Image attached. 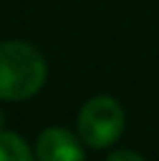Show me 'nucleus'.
I'll return each instance as SVG.
<instances>
[{
	"label": "nucleus",
	"mask_w": 159,
	"mask_h": 161,
	"mask_svg": "<svg viewBox=\"0 0 159 161\" xmlns=\"http://www.w3.org/2000/svg\"><path fill=\"white\" fill-rule=\"evenodd\" d=\"M47 80V63L33 44L0 42V101H28Z\"/></svg>",
	"instance_id": "1"
},
{
	"label": "nucleus",
	"mask_w": 159,
	"mask_h": 161,
	"mask_svg": "<svg viewBox=\"0 0 159 161\" xmlns=\"http://www.w3.org/2000/svg\"><path fill=\"white\" fill-rule=\"evenodd\" d=\"M0 161H33V152L21 136L0 129Z\"/></svg>",
	"instance_id": "4"
},
{
	"label": "nucleus",
	"mask_w": 159,
	"mask_h": 161,
	"mask_svg": "<svg viewBox=\"0 0 159 161\" xmlns=\"http://www.w3.org/2000/svg\"><path fill=\"white\" fill-rule=\"evenodd\" d=\"M0 129H5V119H3V112H0Z\"/></svg>",
	"instance_id": "6"
},
{
	"label": "nucleus",
	"mask_w": 159,
	"mask_h": 161,
	"mask_svg": "<svg viewBox=\"0 0 159 161\" xmlns=\"http://www.w3.org/2000/svg\"><path fill=\"white\" fill-rule=\"evenodd\" d=\"M37 161H84V149L77 136L63 126H49L37 136L35 142Z\"/></svg>",
	"instance_id": "3"
},
{
	"label": "nucleus",
	"mask_w": 159,
	"mask_h": 161,
	"mask_svg": "<svg viewBox=\"0 0 159 161\" xmlns=\"http://www.w3.org/2000/svg\"><path fill=\"white\" fill-rule=\"evenodd\" d=\"M105 161H145L138 152L133 149H117V152H110Z\"/></svg>",
	"instance_id": "5"
},
{
	"label": "nucleus",
	"mask_w": 159,
	"mask_h": 161,
	"mask_svg": "<svg viewBox=\"0 0 159 161\" xmlns=\"http://www.w3.org/2000/svg\"><path fill=\"white\" fill-rule=\"evenodd\" d=\"M124 124H127L124 108L119 105V101L105 93L89 98L77 114L80 140L94 149H105L115 145L122 138Z\"/></svg>",
	"instance_id": "2"
}]
</instances>
